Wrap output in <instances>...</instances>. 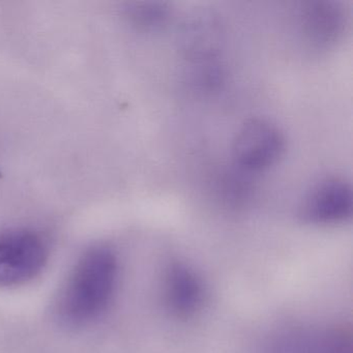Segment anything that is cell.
Returning a JSON list of instances; mask_svg holds the SVG:
<instances>
[{
  "instance_id": "52a82bcc",
  "label": "cell",
  "mask_w": 353,
  "mask_h": 353,
  "mask_svg": "<svg viewBox=\"0 0 353 353\" xmlns=\"http://www.w3.org/2000/svg\"><path fill=\"white\" fill-rule=\"evenodd\" d=\"M264 353H352V341L338 328L295 326L272 336Z\"/></svg>"
},
{
  "instance_id": "5b68a950",
  "label": "cell",
  "mask_w": 353,
  "mask_h": 353,
  "mask_svg": "<svg viewBox=\"0 0 353 353\" xmlns=\"http://www.w3.org/2000/svg\"><path fill=\"white\" fill-rule=\"evenodd\" d=\"M352 214V189L342 177L327 176L316 181L303 196L299 216L312 224H338Z\"/></svg>"
},
{
  "instance_id": "7a4b0ae2",
  "label": "cell",
  "mask_w": 353,
  "mask_h": 353,
  "mask_svg": "<svg viewBox=\"0 0 353 353\" xmlns=\"http://www.w3.org/2000/svg\"><path fill=\"white\" fill-rule=\"evenodd\" d=\"M47 259L46 243L36 231L18 228L0 233V287L32 280L42 272Z\"/></svg>"
},
{
  "instance_id": "9c48e42d",
  "label": "cell",
  "mask_w": 353,
  "mask_h": 353,
  "mask_svg": "<svg viewBox=\"0 0 353 353\" xmlns=\"http://www.w3.org/2000/svg\"><path fill=\"white\" fill-rule=\"evenodd\" d=\"M170 15L169 6L160 1L130 3L125 8V17L139 30H160L166 26Z\"/></svg>"
},
{
  "instance_id": "6da1fadb",
  "label": "cell",
  "mask_w": 353,
  "mask_h": 353,
  "mask_svg": "<svg viewBox=\"0 0 353 353\" xmlns=\"http://www.w3.org/2000/svg\"><path fill=\"white\" fill-rule=\"evenodd\" d=\"M119 278V261L112 250L94 247L78 260L57 303L59 321L83 327L98 320L112 301Z\"/></svg>"
},
{
  "instance_id": "3957f363",
  "label": "cell",
  "mask_w": 353,
  "mask_h": 353,
  "mask_svg": "<svg viewBox=\"0 0 353 353\" xmlns=\"http://www.w3.org/2000/svg\"><path fill=\"white\" fill-rule=\"evenodd\" d=\"M285 137L272 121L253 119L245 121L232 142V159L243 172H259L274 166L284 154Z\"/></svg>"
},
{
  "instance_id": "277c9868",
  "label": "cell",
  "mask_w": 353,
  "mask_h": 353,
  "mask_svg": "<svg viewBox=\"0 0 353 353\" xmlns=\"http://www.w3.org/2000/svg\"><path fill=\"white\" fill-rule=\"evenodd\" d=\"M226 32L220 16L210 9H196L179 26L177 44L191 63L216 61L224 48Z\"/></svg>"
},
{
  "instance_id": "8992f818",
  "label": "cell",
  "mask_w": 353,
  "mask_h": 353,
  "mask_svg": "<svg viewBox=\"0 0 353 353\" xmlns=\"http://www.w3.org/2000/svg\"><path fill=\"white\" fill-rule=\"evenodd\" d=\"M346 13L342 3L332 0L301 3L295 11V22L301 39L312 48L334 46L344 34Z\"/></svg>"
},
{
  "instance_id": "ba28073f",
  "label": "cell",
  "mask_w": 353,
  "mask_h": 353,
  "mask_svg": "<svg viewBox=\"0 0 353 353\" xmlns=\"http://www.w3.org/2000/svg\"><path fill=\"white\" fill-rule=\"evenodd\" d=\"M204 286L201 278L189 265L175 262L165 278V301L174 315L189 317L201 307Z\"/></svg>"
},
{
  "instance_id": "30bf717a",
  "label": "cell",
  "mask_w": 353,
  "mask_h": 353,
  "mask_svg": "<svg viewBox=\"0 0 353 353\" xmlns=\"http://www.w3.org/2000/svg\"><path fill=\"white\" fill-rule=\"evenodd\" d=\"M190 83L199 92H214L224 82V71L216 61L192 63Z\"/></svg>"
}]
</instances>
